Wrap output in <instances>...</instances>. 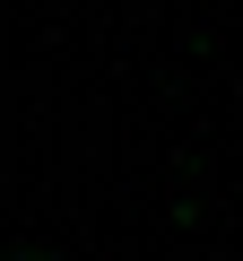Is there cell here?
Masks as SVG:
<instances>
[{
    "label": "cell",
    "instance_id": "obj_1",
    "mask_svg": "<svg viewBox=\"0 0 243 261\" xmlns=\"http://www.w3.org/2000/svg\"><path fill=\"white\" fill-rule=\"evenodd\" d=\"M0 261H61L52 244H0Z\"/></svg>",
    "mask_w": 243,
    "mask_h": 261
}]
</instances>
